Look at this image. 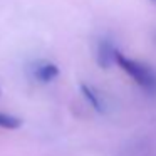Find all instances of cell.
<instances>
[{
	"mask_svg": "<svg viewBox=\"0 0 156 156\" xmlns=\"http://www.w3.org/2000/svg\"><path fill=\"white\" fill-rule=\"evenodd\" d=\"M154 2H156V0H154Z\"/></svg>",
	"mask_w": 156,
	"mask_h": 156,
	"instance_id": "cell-7",
	"label": "cell"
},
{
	"mask_svg": "<svg viewBox=\"0 0 156 156\" xmlns=\"http://www.w3.org/2000/svg\"><path fill=\"white\" fill-rule=\"evenodd\" d=\"M22 121L15 116L10 114H5V112H0V128H5V129H17L20 128Z\"/></svg>",
	"mask_w": 156,
	"mask_h": 156,
	"instance_id": "cell-5",
	"label": "cell"
},
{
	"mask_svg": "<svg viewBox=\"0 0 156 156\" xmlns=\"http://www.w3.org/2000/svg\"><path fill=\"white\" fill-rule=\"evenodd\" d=\"M114 62L122 69L124 72H128V76L139 84L144 91H148L149 94H156V72L153 67H149L144 62L134 61V59L126 57L124 54H121L119 51H116Z\"/></svg>",
	"mask_w": 156,
	"mask_h": 156,
	"instance_id": "cell-1",
	"label": "cell"
},
{
	"mask_svg": "<svg viewBox=\"0 0 156 156\" xmlns=\"http://www.w3.org/2000/svg\"><path fill=\"white\" fill-rule=\"evenodd\" d=\"M81 92L84 94V98L91 102V106L96 109V111H101V112L104 111V104H102L101 98L96 94V91L92 87H89L87 84H81Z\"/></svg>",
	"mask_w": 156,
	"mask_h": 156,
	"instance_id": "cell-4",
	"label": "cell"
},
{
	"mask_svg": "<svg viewBox=\"0 0 156 156\" xmlns=\"http://www.w3.org/2000/svg\"><path fill=\"white\" fill-rule=\"evenodd\" d=\"M30 74L37 82H51L59 76V67L52 62L39 61L30 67Z\"/></svg>",
	"mask_w": 156,
	"mask_h": 156,
	"instance_id": "cell-2",
	"label": "cell"
},
{
	"mask_svg": "<svg viewBox=\"0 0 156 156\" xmlns=\"http://www.w3.org/2000/svg\"><path fill=\"white\" fill-rule=\"evenodd\" d=\"M116 51L118 49L114 47L111 39H101L98 44V54H96V61L98 64L101 66L102 69H108L109 66L114 62V55H116Z\"/></svg>",
	"mask_w": 156,
	"mask_h": 156,
	"instance_id": "cell-3",
	"label": "cell"
},
{
	"mask_svg": "<svg viewBox=\"0 0 156 156\" xmlns=\"http://www.w3.org/2000/svg\"><path fill=\"white\" fill-rule=\"evenodd\" d=\"M0 98H2V91H0Z\"/></svg>",
	"mask_w": 156,
	"mask_h": 156,
	"instance_id": "cell-6",
	"label": "cell"
}]
</instances>
